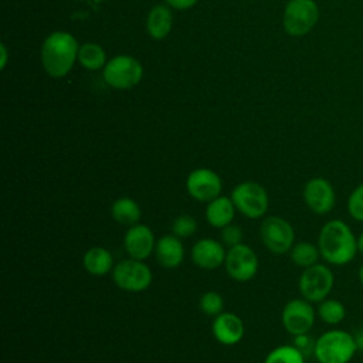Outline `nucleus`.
Masks as SVG:
<instances>
[{
  "instance_id": "20e7f679",
  "label": "nucleus",
  "mask_w": 363,
  "mask_h": 363,
  "mask_svg": "<svg viewBox=\"0 0 363 363\" xmlns=\"http://www.w3.org/2000/svg\"><path fill=\"white\" fill-rule=\"evenodd\" d=\"M335 284L332 269L323 264L305 268L299 277V292L311 303H319L328 298Z\"/></svg>"
},
{
  "instance_id": "4468645a",
  "label": "nucleus",
  "mask_w": 363,
  "mask_h": 363,
  "mask_svg": "<svg viewBox=\"0 0 363 363\" xmlns=\"http://www.w3.org/2000/svg\"><path fill=\"white\" fill-rule=\"evenodd\" d=\"M155 235L145 224L130 225L123 237V248L133 259L143 261L155 252Z\"/></svg>"
},
{
  "instance_id": "2eb2a0df",
  "label": "nucleus",
  "mask_w": 363,
  "mask_h": 363,
  "mask_svg": "<svg viewBox=\"0 0 363 363\" xmlns=\"http://www.w3.org/2000/svg\"><path fill=\"white\" fill-rule=\"evenodd\" d=\"M224 245L213 238H201L191 248L193 262L203 269H216L225 261Z\"/></svg>"
},
{
  "instance_id": "7ed1b4c3",
  "label": "nucleus",
  "mask_w": 363,
  "mask_h": 363,
  "mask_svg": "<svg viewBox=\"0 0 363 363\" xmlns=\"http://www.w3.org/2000/svg\"><path fill=\"white\" fill-rule=\"evenodd\" d=\"M357 352L353 333L330 329L315 340L313 356L319 363H349Z\"/></svg>"
},
{
  "instance_id": "f704fd0d",
  "label": "nucleus",
  "mask_w": 363,
  "mask_h": 363,
  "mask_svg": "<svg viewBox=\"0 0 363 363\" xmlns=\"http://www.w3.org/2000/svg\"><path fill=\"white\" fill-rule=\"evenodd\" d=\"M357 275H359V281H360V284L363 285V264L360 265V268H359V272H357Z\"/></svg>"
},
{
  "instance_id": "ddd939ff",
  "label": "nucleus",
  "mask_w": 363,
  "mask_h": 363,
  "mask_svg": "<svg viewBox=\"0 0 363 363\" xmlns=\"http://www.w3.org/2000/svg\"><path fill=\"white\" fill-rule=\"evenodd\" d=\"M221 179L211 169H196L186 179V189L190 197L197 201H211L221 193Z\"/></svg>"
},
{
  "instance_id": "7c9ffc66",
  "label": "nucleus",
  "mask_w": 363,
  "mask_h": 363,
  "mask_svg": "<svg viewBox=\"0 0 363 363\" xmlns=\"http://www.w3.org/2000/svg\"><path fill=\"white\" fill-rule=\"evenodd\" d=\"M172 7L174 9H180V10H184V9H189L191 6H194L197 3V0H166Z\"/></svg>"
},
{
  "instance_id": "f257e3e1",
  "label": "nucleus",
  "mask_w": 363,
  "mask_h": 363,
  "mask_svg": "<svg viewBox=\"0 0 363 363\" xmlns=\"http://www.w3.org/2000/svg\"><path fill=\"white\" fill-rule=\"evenodd\" d=\"M318 248L320 257L330 265H346L357 254V237L340 218L325 223L319 231Z\"/></svg>"
},
{
  "instance_id": "6e6552de",
  "label": "nucleus",
  "mask_w": 363,
  "mask_h": 363,
  "mask_svg": "<svg viewBox=\"0 0 363 363\" xmlns=\"http://www.w3.org/2000/svg\"><path fill=\"white\" fill-rule=\"evenodd\" d=\"M259 237L264 245L274 254H285L291 251L295 241L294 227L282 217L271 216L265 218L259 227Z\"/></svg>"
},
{
  "instance_id": "f3484780",
  "label": "nucleus",
  "mask_w": 363,
  "mask_h": 363,
  "mask_svg": "<svg viewBox=\"0 0 363 363\" xmlns=\"http://www.w3.org/2000/svg\"><path fill=\"white\" fill-rule=\"evenodd\" d=\"M157 262L164 268H177L184 258V248L179 237L167 234L160 237L155 245Z\"/></svg>"
},
{
  "instance_id": "2f4dec72",
  "label": "nucleus",
  "mask_w": 363,
  "mask_h": 363,
  "mask_svg": "<svg viewBox=\"0 0 363 363\" xmlns=\"http://www.w3.org/2000/svg\"><path fill=\"white\" fill-rule=\"evenodd\" d=\"M353 337H354V342H356L357 350H363V328L356 329V330H354V333H353Z\"/></svg>"
},
{
  "instance_id": "5701e85b",
  "label": "nucleus",
  "mask_w": 363,
  "mask_h": 363,
  "mask_svg": "<svg viewBox=\"0 0 363 363\" xmlns=\"http://www.w3.org/2000/svg\"><path fill=\"white\" fill-rule=\"evenodd\" d=\"M318 316L322 322L330 326H336L342 323L346 318V308L345 305L333 298H326L322 302H319L318 306Z\"/></svg>"
},
{
  "instance_id": "0eeeda50",
  "label": "nucleus",
  "mask_w": 363,
  "mask_h": 363,
  "mask_svg": "<svg viewBox=\"0 0 363 363\" xmlns=\"http://www.w3.org/2000/svg\"><path fill=\"white\" fill-rule=\"evenodd\" d=\"M319 18L318 6L313 0H291L284 13V27L289 35H305Z\"/></svg>"
},
{
  "instance_id": "a878e982",
  "label": "nucleus",
  "mask_w": 363,
  "mask_h": 363,
  "mask_svg": "<svg viewBox=\"0 0 363 363\" xmlns=\"http://www.w3.org/2000/svg\"><path fill=\"white\" fill-rule=\"evenodd\" d=\"M200 311L208 316H217L224 309V299L216 291H207L201 295L199 301Z\"/></svg>"
},
{
  "instance_id": "412c9836",
  "label": "nucleus",
  "mask_w": 363,
  "mask_h": 363,
  "mask_svg": "<svg viewBox=\"0 0 363 363\" xmlns=\"http://www.w3.org/2000/svg\"><path fill=\"white\" fill-rule=\"evenodd\" d=\"M172 28V13L164 6H155L147 16V31L156 38H164Z\"/></svg>"
},
{
  "instance_id": "c756f323",
  "label": "nucleus",
  "mask_w": 363,
  "mask_h": 363,
  "mask_svg": "<svg viewBox=\"0 0 363 363\" xmlns=\"http://www.w3.org/2000/svg\"><path fill=\"white\" fill-rule=\"evenodd\" d=\"M305 357H309L315 352V342L308 333L303 335H296L294 336V343H292Z\"/></svg>"
},
{
  "instance_id": "423d86ee",
  "label": "nucleus",
  "mask_w": 363,
  "mask_h": 363,
  "mask_svg": "<svg viewBox=\"0 0 363 363\" xmlns=\"http://www.w3.org/2000/svg\"><path fill=\"white\" fill-rule=\"evenodd\" d=\"M112 279L123 291L142 292L152 284V271L143 261L128 258L113 267Z\"/></svg>"
},
{
  "instance_id": "4be33fe9",
  "label": "nucleus",
  "mask_w": 363,
  "mask_h": 363,
  "mask_svg": "<svg viewBox=\"0 0 363 363\" xmlns=\"http://www.w3.org/2000/svg\"><path fill=\"white\" fill-rule=\"evenodd\" d=\"M291 261L301 268H309L315 264H318V259L320 257L318 245L309 242V241H301L292 245L289 251Z\"/></svg>"
},
{
  "instance_id": "c85d7f7f",
  "label": "nucleus",
  "mask_w": 363,
  "mask_h": 363,
  "mask_svg": "<svg viewBox=\"0 0 363 363\" xmlns=\"http://www.w3.org/2000/svg\"><path fill=\"white\" fill-rule=\"evenodd\" d=\"M221 241L224 245L234 247L237 244H241L242 241V230L238 225L228 224L224 228H221Z\"/></svg>"
},
{
  "instance_id": "a211bd4d",
  "label": "nucleus",
  "mask_w": 363,
  "mask_h": 363,
  "mask_svg": "<svg viewBox=\"0 0 363 363\" xmlns=\"http://www.w3.org/2000/svg\"><path fill=\"white\" fill-rule=\"evenodd\" d=\"M235 206L231 200V197L218 196L208 201L206 208V218L211 227L216 228H224L225 225L231 224L234 214H235Z\"/></svg>"
},
{
  "instance_id": "72a5a7b5",
  "label": "nucleus",
  "mask_w": 363,
  "mask_h": 363,
  "mask_svg": "<svg viewBox=\"0 0 363 363\" xmlns=\"http://www.w3.org/2000/svg\"><path fill=\"white\" fill-rule=\"evenodd\" d=\"M0 50H1V68H3L6 65V60H7V52H6L4 44L0 45Z\"/></svg>"
},
{
  "instance_id": "39448f33",
  "label": "nucleus",
  "mask_w": 363,
  "mask_h": 363,
  "mask_svg": "<svg viewBox=\"0 0 363 363\" xmlns=\"http://www.w3.org/2000/svg\"><path fill=\"white\" fill-rule=\"evenodd\" d=\"M231 200L235 208L248 218H259L268 210V194L265 189L255 182L237 184L231 191Z\"/></svg>"
},
{
  "instance_id": "dca6fc26",
  "label": "nucleus",
  "mask_w": 363,
  "mask_h": 363,
  "mask_svg": "<svg viewBox=\"0 0 363 363\" xmlns=\"http://www.w3.org/2000/svg\"><path fill=\"white\" fill-rule=\"evenodd\" d=\"M211 332L216 340L223 345L231 346L238 343L244 336V323L240 316L231 312H221L214 316Z\"/></svg>"
},
{
  "instance_id": "cd10ccee",
  "label": "nucleus",
  "mask_w": 363,
  "mask_h": 363,
  "mask_svg": "<svg viewBox=\"0 0 363 363\" xmlns=\"http://www.w3.org/2000/svg\"><path fill=\"white\" fill-rule=\"evenodd\" d=\"M347 213L353 220L363 223V183L357 184L349 194Z\"/></svg>"
},
{
  "instance_id": "f03ea898",
  "label": "nucleus",
  "mask_w": 363,
  "mask_h": 363,
  "mask_svg": "<svg viewBox=\"0 0 363 363\" xmlns=\"http://www.w3.org/2000/svg\"><path fill=\"white\" fill-rule=\"evenodd\" d=\"M78 51L77 40L69 33L55 31L50 34L43 44V67L51 77H64L72 68Z\"/></svg>"
},
{
  "instance_id": "9b49d317",
  "label": "nucleus",
  "mask_w": 363,
  "mask_h": 363,
  "mask_svg": "<svg viewBox=\"0 0 363 363\" xmlns=\"http://www.w3.org/2000/svg\"><path fill=\"white\" fill-rule=\"evenodd\" d=\"M316 312L312 303L303 298H295L286 302L282 309V325L294 336L308 333L315 323Z\"/></svg>"
},
{
  "instance_id": "bb28decb",
  "label": "nucleus",
  "mask_w": 363,
  "mask_h": 363,
  "mask_svg": "<svg viewBox=\"0 0 363 363\" xmlns=\"http://www.w3.org/2000/svg\"><path fill=\"white\" fill-rule=\"evenodd\" d=\"M197 230V221L194 217L189 214H182L174 218L172 224V231L179 238H187L193 235Z\"/></svg>"
},
{
  "instance_id": "6ab92c4d",
  "label": "nucleus",
  "mask_w": 363,
  "mask_h": 363,
  "mask_svg": "<svg viewBox=\"0 0 363 363\" xmlns=\"http://www.w3.org/2000/svg\"><path fill=\"white\" fill-rule=\"evenodd\" d=\"M84 268L92 275H105L113 269V257L104 247L89 248L82 258Z\"/></svg>"
},
{
  "instance_id": "1a4fd4ad",
  "label": "nucleus",
  "mask_w": 363,
  "mask_h": 363,
  "mask_svg": "<svg viewBox=\"0 0 363 363\" xmlns=\"http://www.w3.org/2000/svg\"><path fill=\"white\" fill-rule=\"evenodd\" d=\"M143 69L138 60L129 55H118L111 60L105 69L104 78L106 84L118 89H126L136 85L142 78Z\"/></svg>"
},
{
  "instance_id": "393cba45",
  "label": "nucleus",
  "mask_w": 363,
  "mask_h": 363,
  "mask_svg": "<svg viewBox=\"0 0 363 363\" xmlns=\"http://www.w3.org/2000/svg\"><path fill=\"white\" fill-rule=\"evenodd\" d=\"M305 356L294 345H282L272 349L264 363H305Z\"/></svg>"
},
{
  "instance_id": "aec40b11",
  "label": "nucleus",
  "mask_w": 363,
  "mask_h": 363,
  "mask_svg": "<svg viewBox=\"0 0 363 363\" xmlns=\"http://www.w3.org/2000/svg\"><path fill=\"white\" fill-rule=\"evenodd\" d=\"M111 214L122 225H135L140 220L142 211L139 204L130 197H119L112 203Z\"/></svg>"
},
{
  "instance_id": "f8f14e48",
  "label": "nucleus",
  "mask_w": 363,
  "mask_h": 363,
  "mask_svg": "<svg viewBox=\"0 0 363 363\" xmlns=\"http://www.w3.org/2000/svg\"><path fill=\"white\" fill-rule=\"evenodd\" d=\"M303 200L315 214L325 216L336 204V193L332 183L325 177H313L303 186Z\"/></svg>"
},
{
  "instance_id": "473e14b6",
  "label": "nucleus",
  "mask_w": 363,
  "mask_h": 363,
  "mask_svg": "<svg viewBox=\"0 0 363 363\" xmlns=\"http://www.w3.org/2000/svg\"><path fill=\"white\" fill-rule=\"evenodd\" d=\"M357 252L363 255V231L357 237Z\"/></svg>"
},
{
  "instance_id": "b1692460",
  "label": "nucleus",
  "mask_w": 363,
  "mask_h": 363,
  "mask_svg": "<svg viewBox=\"0 0 363 363\" xmlns=\"http://www.w3.org/2000/svg\"><path fill=\"white\" fill-rule=\"evenodd\" d=\"M79 62L88 69H99L105 62V51L95 43H85L78 51Z\"/></svg>"
},
{
  "instance_id": "9d476101",
  "label": "nucleus",
  "mask_w": 363,
  "mask_h": 363,
  "mask_svg": "<svg viewBox=\"0 0 363 363\" xmlns=\"http://www.w3.org/2000/svg\"><path fill=\"white\" fill-rule=\"evenodd\" d=\"M224 265L227 274L234 281L247 282L252 279L258 271V257L252 248L241 242L228 248Z\"/></svg>"
}]
</instances>
